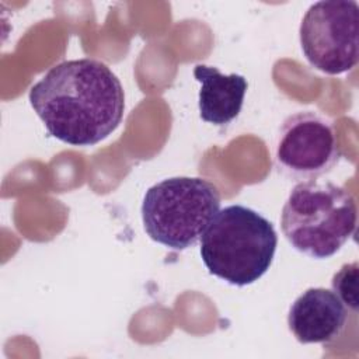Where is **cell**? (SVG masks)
<instances>
[{"instance_id":"obj_1","label":"cell","mask_w":359,"mask_h":359,"mask_svg":"<svg viewBox=\"0 0 359 359\" xmlns=\"http://www.w3.org/2000/svg\"><path fill=\"white\" fill-rule=\"evenodd\" d=\"M29 104L50 136L72 146H93L119 126L125 93L105 63L81 57L50 67L31 87Z\"/></svg>"},{"instance_id":"obj_2","label":"cell","mask_w":359,"mask_h":359,"mask_svg":"<svg viewBox=\"0 0 359 359\" xmlns=\"http://www.w3.org/2000/svg\"><path fill=\"white\" fill-rule=\"evenodd\" d=\"M278 236L257 210L229 205L215 215L201 237V258L209 273L234 285L257 282L272 265Z\"/></svg>"},{"instance_id":"obj_3","label":"cell","mask_w":359,"mask_h":359,"mask_svg":"<svg viewBox=\"0 0 359 359\" xmlns=\"http://www.w3.org/2000/svg\"><path fill=\"white\" fill-rule=\"evenodd\" d=\"M280 229L296 251L314 259L330 258L355 233V198L330 181H302L282 208Z\"/></svg>"},{"instance_id":"obj_4","label":"cell","mask_w":359,"mask_h":359,"mask_svg":"<svg viewBox=\"0 0 359 359\" xmlns=\"http://www.w3.org/2000/svg\"><path fill=\"white\" fill-rule=\"evenodd\" d=\"M220 209V194L199 177L165 178L150 187L142 203L147 236L171 250L194 247Z\"/></svg>"},{"instance_id":"obj_5","label":"cell","mask_w":359,"mask_h":359,"mask_svg":"<svg viewBox=\"0 0 359 359\" xmlns=\"http://www.w3.org/2000/svg\"><path fill=\"white\" fill-rule=\"evenodd\" d=\"M359 6L353 0L317 1L306 11L299 39L311 67L325 74L352 70L359 59Z\"/></svg>"},{"instance_id":"obj_6","label":"cell","mask_w":359,"mask_h":359,"mask_svg":"<svg viewBox=\"0 0 359 359\" xmlns=\"http://www.w3.org/2000/svg\"><path fill=\"white\" fill-rule=\"evenodd\" d=\"M341 158L332 122L314 111L285 118L275 143V167L292 181L317 180L332 171Z\"/></svg>"},{"instance_id":"obj_7","label":"cell","mask_w":359,"mask_h":359,"mask_svg":"<svg viewBox=\"0 0 359 359\" xmlns=\"http://www.w3.org/2000/svg\"><path fill=\"white\" fill-rule=\"evenodd\" d=\"M348 311L330 289L309 287L290 306L287 327L300 344H327L345 328Z\"/></svg>"},{"instance_id":"obj_8","label":"cell","mask_w":359,"mask_h":359,"mask_svg":"<svg viewBox=\"0 0 359 359\" xmlns=\"http://www.w3.org/2000/svg\"><path fill=\"white\" fill-rule=\"evenodd\" d=\"M194 77L201 83L198 107L205 122L226 126L240 115L248 87L244 76L223 74L217 67L196 65Z\"/></svg>"},{"instance_id":"obj_9","label":"cell","mask_w":359,"mask_h":359,"mask_svg":"<svg viewBox=\"0 0 359 359\" xmlns=\"http://www.w3.org/2000/svg\"><path fill=\"white\" fill-rule=\"evenodd\" d=\"M332 292L351 310L358 309V262L345 264L331 280Z\"/></svg>"}]
</instances>
